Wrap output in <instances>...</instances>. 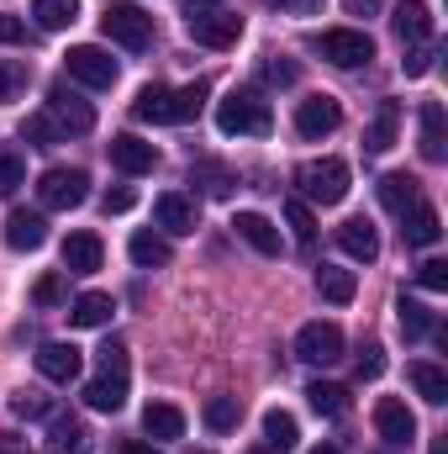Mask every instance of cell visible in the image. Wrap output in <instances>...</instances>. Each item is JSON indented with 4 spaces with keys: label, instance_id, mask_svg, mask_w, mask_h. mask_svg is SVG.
Returning <instances> with one entry per match:
<instances>
[{
    "label": "cell",
    "instance_id": "52",
    "mask_svg": "<svg viewBox=\"0 0 448 454\" xmlns=\"http://www.w3.org/2000/svg\"><path fill=\"white\" fill-rule=\"evenodd\" d=\"M285 5H290V11H301V16H306V11H322V0H285Z\"/></svg>",
    "mask_w": 448,
    "mask_h": 454
},
{
    "label": "cell",
    "instance_id": "46",
    "mask_svg": "<svg viewBox=\"0 0 448 454\" xmlns=\"http://www.w3.org/2000/svg\"><path fill=\"white\" fill-rule=\"evenodd\" d=\"M417 280H422L428 291H448V264L444 259H428V264L417 270Z\"/></svg>",
    "mask_w": 448,
    "mask_h": 454
},
{
    "label": "cell",
    "instance_id": "20",
    "mask_svg": "<svg viewBox=\"0 0 448 454\" xmlns=\"http://www.w3.org/2000/svg\"><path fill=\"white\" fill-rule=\"evenodd\" d=\"M132 116H137V121H158V127L180 121L174 90H169V85H143V90H137V101H132Z\"/></svg>",
    "mask_w": 448,
    "mask_h": 454
},
{
    "label": "cell",
    "instance_id": "14",
    "mask_svg": "<svg viewBox=\"0 0 448 454\" xmlns=\"http://www.w3.org/2000/svg\"><path fill=\"white\" fill-rule=\"evenodd\" d=\"M401 223H406V227H401V238H406L412 248H433V243L444 238L438 207H433V201H422V196H417V201H412V207L401 212Z\"/></svg>",
    "mask_w": 448,
    "mask_h": 454
},
{
    "label": "cell",
    "instance_id": "43",
    "mask_svg": "<svg viewBox=\"0 0 448 454\" xmlns=\"http://www.w3.org/2000/svg\"><path fill=\"white\" fill-rule=\"evenodd\" d=\"M32 301H37V307H58V301H64V275H42L37 291H32Z\"/></svg>",
    "mask_w": 448,
    "mask_h": 454
},
{
    "label": "cell",
    "instance_id": "16",
    "mask_svg": "<svg viewBox=\"0 0 448 454\" xmlns=\"http://www.w3.org/2000/svg\"><path fill=\"white\" fill-rule=\"evenodd\" d=\"M153 217L164 232H196L201 227V207L190 201V196H180V191H164L158 201H153Z\"/></svg>",
    "mask_w": 448,
    "mask_h": 454
},
{
    "label": "cell",
    "instance_id": "13",
    "mask_svg": "<svg viewBox=\"0 0 448 454\" xmlns=\"http://www.w3.org/2000/svg\"><path fill=\"white\" fill-rule=\"evenodd\" d=\"M80 348L74 343H42L37 348V375L42 380H53V386H69V380H80Z\"/></svg>",
    "mask_w": 448,
    "mask_h": 454
},
{
    "label": "cell",
    "instance_id": "45",
    "mask_svg": "<svg viewBox=\"0 0 448 454\" xmlns=\"http://www.w3.org/2000/svg\"><path fill=\"white\" fill-rule=\"evenodd\" d=\"M385 370V348L380 343H364V354H359V380H375Z\"/></svg>",
    "mask_w": 448,
    "mask_h": 454
},
{
    "label": "cell",
    "instance_id": "17",
    "mask_svg": "<svg viewBox=\"0 0 448 454\" xmlns=\"http://www.w3.org/2000/svg\"><path fill=\"white\" fill-rule=\"evenodd\" d=\"M337 248H343L348 259L369 264V259H380V232H375L369 217H348V223L337 227Z\"/></svg>",
    "mask_w": 448,
    "mask_h": 454
},
{
    "label": "cell",
    "instance_id": "42",
    "mask_svg": "<svg viewBox=\"0 0 448 454\" xmlns=\"http://www.w3.org/2000/svg\"><path fill=\"white\" fill-rule=\"evenodd\" d=\"M433 59H438V53H433L428 43H412V48H406V59H401V69H406L412 80H422V74L433 69Z\"/></svg>",
    "mask_w": 448,
    "mask_h": 454
},
{
    "label": "cell",
    "instance_id": "15",
    "mask_svg": "<svg viewBox=\"0 0 448 454\" xmlns=\"http://www.w3.org/2000/svg\"><path fill=\"white\" fill-rule=\"evenodd\" d=\"M112 164L121 169V175H153V164H158V148L153 143H143V137H132V132H121V137H112Z\"/></svg>",
    "mask_w": 448,
    "mask_h": 454
},
{
    "label": "cell",
    "instance_id": "37",
    "mask_svg": "<svg viewBox=\"0 0 448 454\" xmlns=\"http://www.w3.org/2000/svg\"><path fill=\"white\" fill-rule=\"evenodd\" d=\"M237 418H243V402H237V396H212V402H206V428H212V434H232Z\"/></svg>",
    "mask_w": 448,
    "mask_h": 454
},
{
    "label": "cell",
    "instance_id": "35",
    "mask_svg": "<svg viewBox=\"0 0 448 454\" xmlns=\"http://www.w3.org/2000/svg\"><path fill=\"white\" fill-rule=\"evenodd\" d=\"M285 223H290V232H296V243H301V248H312V243H317V217H312V207H306L301 196H290V201H285Z\"/></svg>",
    "mask_w": 448,
    "mask_h": 454
},
{
    "label": "cell",
    "instance_id": "53",
    "mask_svg": "<svg viewBox=\"0 0 448 454\" xmlns=\"http://www.w3.org/2000/svg\"><path fill=\"white\" fill-rule=\"evenodd\" d=\"M212 5H217V0H190V11H212Z\"/></svg>",
    "mask_w": 448,
    "mask_h": 454
},
{
    "label": "cell",
    "instance_id": "47",
    "mask_svg": "<svg viewBox=\"0 0 448 454\" xmlns=\"http://www.w3.org/2000/svg\"><path fill=\"white\" fill-rule=\"evenodd\" d=\"M132 201H137L132 191H106V201H101V212H106V217H116V212H132Z\"/></svg>",
    "mask_w": 448,
    "mask_h": 454
},
{
    "label": "cell",
    "instance_id": "31",
    "mask_svg": "<svg viewBox=\"0 0 448 454\" xmlns=\"http://www.w3.org/2000/svg\"><path fill=\"white\" fill-rule=\"evenodd\" d=\"M306 402L317 418H343L348 412V386H333V380H312L306 386Z\"/></svg>",
    "mask_w": 448,
    "mask_h": 454
},
{
    "label": "cell",
    "instance_id": "9",
    "mask_svg": "<svg viewBox=\"0 0 448 454\" xmlns=\"http://www.w3.org/2000/svg\"><path fill=\"white\" fill-rule=\"evenodd\" d=\"M190 37L201 43V48H232L237 37H243V16H232V11H190Z\"/></svg>",
    "mask_w": 448,
    "mask_h": 454
},
{
    "label": "cell",
    "instance_id": "3",
    "mask_svg": "<svg viewBox=\"0 0 448 454\" xmlns=\"http://www.w3.org/2000/svg\"><path fill=\"white\" fill-rule=\"evenodd\" d=\"M296 185H301L306 207H337L348 196V164L343 159H312L296 169Z\"/></svg>",
    "mask_w": 448,
    "mask_h": 454
},
{
    "label": "cell",
    "instance_id": "33",
    "mask_svg": "<svg viewBox=\"0 0 448 454\" xmlns=\"http://www.w3.org/2000/svg\"><path fill=\"white\" fill-rule=\"evenodd\" d=\"M296 439H301V428H296V418L290 412H264V444L274 454H285V450H296Z\"/></svg>",
    "mask_w": 448,
    "mask_h": 454
},
{
    "label": "cell",
    "instance_id": "26",
    "mask_svg": "<svg viewBox=\"0 0 448 454\" xmlns=\"http://www.w3.org/2000/svg\"><path fill=\"white\" fill-rule=\"evenodd\" d=\"M48 450L53 454H85L90 450L85 423H80V418H53V423H48Z\"/></svg>",
    "mask_w": 448,
    "mask_h": 454
},
{
    "label": "cell",
    "instance_id": "11",
    "mask_svg": "<svg viewBox=\"0 0 448 454\" xmlns=\"http://www.w3.org/2000/svg\"><path fill=\"white\" fill-rule=\"evenodd\" d=\"M48 116H53L64 132H90V127H96V106H90L85 96H74L69 85H53V90H48Z\"/></svg>",
    "mask_w": 448,
    "mask_h": 454
},
{
    "label": "cell",
    "instance_id": "27",
    "mask_svg": "<svg viewBox=\"0 0 448 454\" xmlns=\"http://www.w3.org/2000/svg\"><path fill=\"white\" fill-rule=\"evenodd\" d=\"M417 121H422V159H444L448 153V137H444V106L438 101H422V112H417Z\"/></svg>",
    "mask_w": 448,
    "mask_h": 454
},
{
    "label": "cell",
    "instance_id": "48",
    "mask_svg": "<svg viewBox=\"0 0 448 454\" xmlns=\"http://www.w3.org/2000/svg\"><path fill=\"white\" fill-rule=\"evenodd\" d=\"M264 80H274V85H290V80H296V64H285V59H269V64H264Z\"/></svg>",
    "mask_w": 448,
    "mask_h": 454
},
{
    "label": "cell",
    "instance_id": "54",
    "mask_svg": "<svg viewBox=\"0 0 448 454\" xmlns=\"http://www.w3.org/2000/svg\"><path fill=\"white\" fill-rule=\"evenodd\" d=\"M433 454H448V439H433Z\"/></svg>",
    "mask_w": 448,
    "mask_h": 454
},
{
    "label": "cell",
    "instance_id": "12",
    "mask_svg": "<svg viewBox=\"0 0 448 454\" xmlns=\"http://www.w3.org/2000/svg\"><path fill=\"white\" fill-rule=\"evenodd\" d=\"M337 121H343V106L333 96H306L296 106V132L301 137H328V132H337Z\"/></svg>",
    "mask_w": 448,
    "mask_h": 454
},
{
    "label": "cell",
    "instance_id": "49",
    "mask_svg": "<svg viewBox=\"0 0 448 454\" xmlns=\"http://www.w3.org/2000/svg\"><path fill=\"white\" fill-rule=\"evenodd\" d=\"M27 37V21L21 16H0V43H21Z\"/></svg>",
    "mask_w": 448,
    "mask_h": 454
},
{
    "label": "cell",
    "instance_id": "22",
    "mask_svg": "<svg viewBox=\"0 0 448 454\" xmlns=\"http://www.w3.org/2000/svg\"><path fill=\"white\" fill-rule=\"evenodd\" d=\"M232 227H237V238H243L248 248H259V254H280V227L269 223V217H259V212H237Z\"/></svg>",
    "mask_w": 448,
    "mask_h": 454
},
{
    "label": "cell",
    "instance_id": "34",
    "mask_svg": "<svg viewBox=\"0 0 448 454\" xmlns=\"http://www.w3.org/2000/svg\"><path fill=\"white\" fill-rule=\"evenodd\" d=\"M380 201H385V212L401 217V212L417 201V180H412V175H385V180H380Z\"/></svg>",
    "mask_w": 448,
    "mask_h": 454
},
{
    "label": "cell",
    "instance_id": "44",
    "mask_svg": "<svg viewBox=\"0 0 448 454\" xmlns=\"http://www.w3.org/2000/svg\"><path fill=\"white\" fill-rule=\"evenodd\" d=\"M16 418H48V396L42 391H16Z\"/></svg>",
    "mask_w": 448,
    "mask_h": 454
},
{
    "label": "cell",
    "instance_id": "2",
    "mask_svg": "<svg viewBox=\"0 0 448 454\" xmlns=\"http://www.w3.org/2000/svg\"><path fill=\"white\" fill-rule=\"evenodd\" d=\"M85 402L96 412H121L127 407V343L112 339L101 348V375L85 386Z\"/></svg>",
    "mask_w": 448,
    "mask_h": 454
},
{
    "label": "cell",
    "instance_id": "23",
    "mask_svg": "<svg viewBox=\"0 0 448 454\" xmlns=\"http://www.w3.org/2000/svg\"><path fill=\"white\" fill-rule=\"evenodd\" d=\"M396 132H401V101H380L375 121L364 127V148H369V153H385V148L396 143Z\"/></svg>",
    "mask_w": 448,
    "mask_h": 454
},
{
    "label": "cell",
    "instance_id": "40",
    "mask_svg": "<svg viewBox=\"0 0 448 454\" xmlns=\"http://www.w3.org/2000/svg\"><path fill=\"white\" fill-rule=\"evenodd\" d=\"M27 80H32V69H27L21 59H0V106L16 101V96L27 90Z\"/></svg>",
    "mask_w": 448,
    "mask_h": 454
},
{
    "label": "cell",
    "instance_id": "30",
    "mask_svg": "<svg viewBox=\"0 0 448 454\" xmlns=\"http://www.w3.org/2000/svg\"><path fill=\"white\" fill-rule=\"evenodd\" d=\"M406 375H412V386H417V396H422V402H433V407H444V402H448V375L438 370V364L417 359Z\"/></svg>",
    "mask_w": 448,
    "mask_h": 454
},
{
    "label": "cell",
    "instance_id": "8",
    "mask_svg": "<svg viewBox=\"0 0 448 454\" xmlns=\"http://www.w3.org/2000/svg\"><path fill=\"white\" fill-rule=\"evenodd\" d=\"M296 359H306V364H337L343 359V328L337 323H306L296 333Z\"/></svg>",
    "mask_w": 448,
    "mask_h": 454
},
{
    "label": "cell",
    "instance_id": "19",
    "mask_svg": "<svg viewBox=\"0 0 448 454\" xmlns=\"http://www.w3.org/2000/svg\"><path fill=\"white\" fill-rule=\"evenodd\" d=\"M42 243H48V223H42V212H11V217H5V248L32 254V248H42Z\"/></svg>",
    "mask_w": 448,
    "mask_h": 454
},
{
    "label": "cell",
    "instance_id": "7",
    "mask_svg": "<svg viewBox=\"0 0 448 454\" xmlns=\"http://www.w3.org/2000/svg\"><path fill=\"white\" fill-rule=\"evenodd\" d=\"M64 69H69V80H80V85H90V90H112L116 85V59L106 48H96V43H80V48H69L64 53Z\"/></svg>",
    "mask_w": 448,
    "mask_h": 454
},
{
    "label": "cell",
    "instance_id": "28",
    "mask_svg": "<svg viewBox=\"0 0 448 454\" xmlns=\"http://www.w3.org/2000/svg\"><path fill=\"white\" fill-rule=\"evenodd\" d=\"M317 291H322V301H333V307H348V301L359 296V280H353V270L322 264V270H317Z\"/></svg>",
    "mask_w": 448,
    "mask_h": 454
},
{
    "label": "cell",
    "instance_id": "1",
    "mask_svg": "<svg viewBox=\"0 0 448 454\" xmlns=\"http://www.w3.org/2000/svg\"><path fill=\"white\" fill-rule=\"evenodd\" d=\"M217 127L227 137H264L274 121H269V101L259 90H227L217 101Z\"/></svg>",
    "mask_w": 448,
    "mask_h": 454
},
{
    "label": "cell",
    "instance_id": "6",
    "mask_svg": "<svg viewBox=\"0 0 448 454\" xmlns=\"http://www.w3.org/2000/svg\"><path fill=\"white\" fill-rule=\"evenodd\" d=\"M312 48H317L328 64H337V69H359V64L375 59V43H369V32H359V27H333V32L312 37Z\"/></svg>",
    "mask_w": 448,
    "mask_h": 454
},
{
    "label": "cell",
    "instance_id": "38",
    "mask_svg": "<svg viewBox=\"0 0 448 454\" xmlns=\"http://www.w3.org/2000/svg\"><path fill=\"white\" fill-rule=\"evenodd\" d=\"M21 137H27V143H42V148H48V143H64L69 132H64V127H58V121H53L48 112H32L27 121H21Z\"/></svg>",
    "mask_w": 448,
    "mask_h": 454
},
{
    "label": "cell",
    "instance_id": "24",
    "mask_svg": "<svg viewBox=\"0 0 448 454\" xmlns=\"http://www.w3.org/2000/svg\"><path fill=\"white\" fill-rule=\"evenodd\" d=\"M143 428H148V439H153V444L185 439V412H180V407H169V402H153V407L143 412Z\"/></svg>",
    "mask_w": 448,
    "mask_h": 454
},
{
    "label": "cell",
    "instance_id": "10",
    "mask_svg": "<svg viewBox=\"0 0 448 454\" xmlns=\"http://www.w3.org/2000/svg\"><path fill=\"white\" fill-rule=\"evenodd\" d=\"M375 428H380V439H385L390 450H406V444L417 439V418H412V407L396 402V396H380V402H375Z\"/></svg>",
    "mask_w": 448,
    "mask_h": 454
},
{
    "label": "cell",
    "instance_id": "50",
    "mask_svg": "<svg viewBox=\"0 0 448 454\" xmlns=\"http://www.w3.org/2000/svg\"><path fill=\"white\" fill-rule=\"evenodd\" d=\"M380 5H385V0H348L353 16H369V11H380Z\"/></svg>",
    "mask_w": 448,
    "mask_h": 454
},
{
    "label": "cell",
    "instance_id": "25",
    "mask_svg": "<svg viewBox=\"0 0 448 454\" xmlns=\"http://www.w3.org/2000/svg\"><path fill=\"white\" fill-rule=\"evenodd\" d=\"M116 312V301L106 291H85V296H74V307H69V323L74 328H106Z\"/></svg>",
    "mask_w": 448,
    "mask_h": 454
},
{
    "label": "cell",
    "instance_id": "18",
    "mask_svg": "<svg viewBox=\"0 0 448 454\" xmlns=\"http://www.w3.org/2000/svg\"><path fill=\"white\" fill-rule=\"evenodd\" d=\"M101 259H106V248H101L96 232H69V238H64V270H69V275H96Z\"/></svg>",
    "mask_w": 448,
    "mask_h": 454
},
{
    "label": "cell",
    "instance_id": "51",
    "mask_svg": "<svg viewBox=\"0 0 448 454\" xmlns=\"http://www.w3.org/2000/svg\"><path fill=\"white\" fill-rule=\"evenodd\" d=\"M116 454H158V450H153V444H143V439H127Z\"/></svg>",
    "mask_w": 448,
    "mask_h": 454
},
{
    "label": "cell",
    "instance_id": "5",
    "mask_svg": "<svg viewBox=\"0 0 448 454\" xmlns=\"http://www.w3.org/2000/svg\"><path fill=\"white\" fill-rule=\"evenodd\" d=\"M90 196V175L85 169H42L37 175V201L48 212H74Z\"/></svg>",
    "mask_w": 448,
    "mask_h": 454
},
{
    "label": "cell",
    "instance_id": "4",
    "mask_svg": "<svg viewBox=\"0 0 448 454\" xmlns=\"http://www.w3.org/2000/svg\"><path fill=\"white\" fill-rule=\"evenodd\" d=\"M101 32H106L112 43H121V48L143 53V48L153 43V16H148L143 5H132V0H112L106 16H101Z\"/></svg>",
    "mask_w": 448,
    "mask_h": 454
},
{
    "label": "cell",
    "instance_id": "39",
    "mask_svg": "<svg viewBox=\"0 0 448 454\" xmlns=\"http://www.w3.org/2000/svg\"><path fill=\"white\" fill-rule=\"evenodd\" d=\"M27 185V159L16 148H0V196H16Z\"/></svg>",
    "mask_w": 448,
    "mask_h": 454
},
{
    "label": "cell",
    "instance_id": "41",
    "mask_svg": "<svg viewBox=\"0 0 448 454\" xmlns=\"http://www.w3.org/2000/svg\"><path fill=\"white\" fill-rule=\"evenodd\" d=\"M174 106H180V121H196V116H201V106H206V80H196V85L174 90Z\"/></svg>",
    "mask_w": 448,
    "mask_h": 454
},
{
    "label": "cell",
    "instance_id": "29",
    "mask_svg": "<svg viewBox=\"0 0 448 454\" xmlns=\"http://www.w3.org/2000/svg\"><path fill=\"white\" fill-rule=\"evenodd\" d=\"M127 254H132V264H143V270H158V264H169V259H174L169 238H158V232H132Z\"/></svg>",
    "mask_w": 448,
    "mask_h": 454
},
{
    "label": "cell",
    "instance_id": "21",
    "mask_svg": "<svg viewBox=\"0 0 448 454\" xmlns=\"http://www.w3.org/2000/svg\"><path fill=\"white\" fill-rule=\"evenodd\" d=\"M390 21H396V32H401V43H406V48H412V43H428V37H433V11H428L422 0H401Z\"/></svg>",
    "mask_w": 448,
    "mask_h": 454
},
{
    "label": "cell",
    "instance_id": "32",
    "mask_svg": "<svg viewBox=\"0 0 448 454\" xmlns=\"http://www.w3.org/2000/svg\"><path fill=\"white\" fill-rule=\"evenodd\" d=\"M32 16L42 32H64L80 21V0H32Z\"/></svg>",
    "mask_w": 448,
    "mask_h": 454
},
{
    "label": "cell",
    "instance_id": "36",
    "mask_svg": "<svg viewBox=\"0 0 448 454\" xmlns=\"http://www.w3.org/2000/svg\"><path fill=\"white\" fill-rule=\"evenodd\" d=\"M396 312H401V333H406V339H428V333H433V312H428L422 301L401 296V301H396Z\"/></svg>",
    "mask_w": 448,
    "mask_h": 454
},
{
    "label": "cell",
    "instance_id": "55",
    "mask_svg": "<svg viewBox=\"0 0 448 454\" xmlns=\"http://www.w3.org/2000/svg\"><path fill=\"white\" fill-rule=\"evenodd\" d=\"M312 454H337V450H333V444H322V450H312Z\"/></svg>",
    "mask_w": 448,
    "mask_h": 454
}]
</instances>
